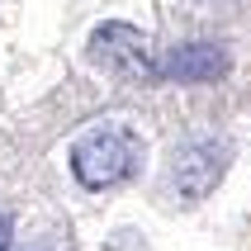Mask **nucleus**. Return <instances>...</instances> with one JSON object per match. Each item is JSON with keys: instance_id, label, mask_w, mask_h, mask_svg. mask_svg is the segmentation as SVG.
I'll list each match as a JSON object with an SVG mask.
<instances>
[{"instance_id": "f257e3e1", "label": "nucleus", "mask_w": 251, "mask_h": 251, "mask_svg": "<svg viewBox=\"0 0 251 251\" xmlns=\"http://www.w3.org/2000/svg\"><path fill=\"white\" fill-rule=\"evenodd\" d=\"M142 156H147V147L133 128L100 124L71 142V176L85 190H114V185H128L142 171Z\"/></svg>"}, {"instance_id": "f03ea898", "label": "nucleus", "mask_w": 251, "mask_h": 251, "mask_svg": "<svg viewBox=\"0 0 251 251\" xmlns=\"http://www.w3.org/2000/svg\"><path fill=\"white\" fill-rule=\"evenodd\" d=\"M85 57H90V67L109 71L119 81H133V85L161 81V57L152 52V38L133 24H119V19H109V24H100L90 33Z\"/></svg>"}, {"instance_id": "7ed1b4c3", "label": "nucleus", "mask_w": 251, "mask_h": 251, "mask_svg": "<svg viewBox=\"0 0 251 251\" xmlns=\"http://www.w3.org/2000/svg\"><path fill=\"white\" fill-rule=\"evenodd\" d=\"M223 171H227V147L223 142H190V147L176 152L171 185H176L180 204H199L213 185L223 180Z\"/></svg>"}, {"instance_id": "20e7f679", "label": "nucleus", "mask_w": 251, "mask_h": 251, "mask_svg": "<svg viewBox=\"0 0 251 251\" xmlns=\"http://www.w3.org/2000/svg\"><path fill=\"white\" fill-rule=\"evenodd\" d=\"M223 71H227V52L218 43H185L161 62V81L199 85V81H218Z\"/></svg>"}, {"instance_id": "39448f33", "label": "nucleus", "mask_w": 251, "mask_h": 251, "mask_svg": "<svg viewBox=\"0 0 251 251\" xmlns=\"http://www.w3.org/2000/svg\"><path fill=\"white\" fill-rule=\"evenodd\" d=\"M0 251H10V223L0 218Z\"/></svg>"}]
</instances>
